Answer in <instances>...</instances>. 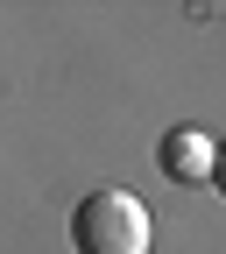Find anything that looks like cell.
<instances>
[{"mask_svg": "<svg viewBox=\"0 0 226 254\" xmlns=\"http://www.w3.org/2000/svg\"><path fill=\"white\" fill-rule=\"evenodd\" d=\"M71 247L78 254H149V212L127 190H85L71 212Z\"/></svg>", "mask_w": 226, "mask_h": 254, "instance_id": "obj_1", "label": "cell"}, {"mask_svg": "<svg viewBox=\"0 0 226 254\" xmlns=\"http://www.w3.org/2000/svg\"><path fill=\"white\" fill-rule=\"evenodd\" d=\"M155 170H163L170 184H212V170H219V141L205 134V127H170L163 148H155Z\"/></svg>", "mask_w": 226, "mask_h": 254, "instance_id": "obj_2", "label": "cell"}, {"mask_svg": "<svg viewBox=\"0 0 226 254\" xmlns=\"http://www.w3.org/2000/svg\"><path fill=\"white\" fill-rule=\"evenodd\" d=\"M212 184H219V198H226V141H219V170H212Z\"/></svg>", "mask_w": 226, "mask_h": 254, "instance_id": "obj_3", "label": "cell"}]
</instances>
